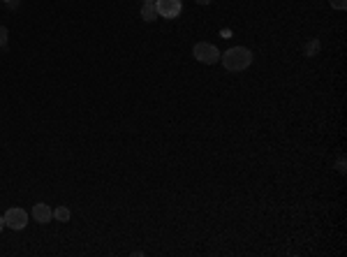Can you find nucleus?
<instances>
[{
	"label": "nucleus",
	"instance_id": "nucleus-1",
	"mask_svg": "<svg viewBox=\"0 0 347 257\" xmlns=\"http://www.w3.org/2000/svg\"><path fill=\"white\" fill-rule=\"evenodd\" d=\"M220 61H222V68L227 72H243L253 63V51L246 47H232L220 56Z\"/></svg>",
	"mask_w": 347,
	"mask_h": 257
},
{
	"label": "nucleus",
	"instance_id": "nucleus-2",
	"mask_svg": "<svg viewBox=\"0 0 347 257\" xmlns=\"http://www.w3.org/2000/svg\"><path fill=\"white\" fill-rule=\"evenodd\" d=\"M192 56L197 58L199 63L204 65H215V63L220 61V49L215 47V44H208V42H197L192 49Z\"/></svg>",
	"mask_w": 347,
	"mask_h": 257
},
{
	"label": "nucleus",
	"instance_id": "nucleus-3",
	"mask_svg": "<svg viewBox=\"0 0 347 257\" xmlns=\"http://www.w3.org/2000/svg\"><path fill=\"white\" fill-rule=\"evenodd\" d=\"M155 9L162 19H176L183 12V0H155Z\"/></svg>",
	"mask_w": 347,
	"mask_h": 257
},
{
	"label": "nucleus",
	"instance_id": "nucleus-4",
	"mask_svg": "<svg viewBox=\"0 0 347 257\" xmlns=\"http://www.w3.org/2000/svg\"><path fill=\"white\" fill-rule=\"evenodd\" d=\"M2 218H5V227H9L14 232L26 230V225H28V213L23 209H9Z\"/></svg>",
	"mask_w": 347,
	"mask_h": 257
},
{
	"label": "nucleus",
	"instance_id": "nucleus-5",
	"mask_svg": "<svg viewBox=\"0 0 347 257\" xmlns=\"http://www.w3.org/2000/svg\"><path fill=\"white\" fill-rule=\"evenodd\" d=\"M30 213H33V218H35V220H37L40 225H47V223H51V220H54V209H51L49 204H42V202H40V204H35Z\"/></svg>",
	"mask_w": 347,
	"mask_h": 257
},
{
	"label": "nucleus",
	"instance_id": "nucleus-6",
	"mask_svg": "<svg viewBox=\"0 0 347 257\" xmlns=\"http://www.w3.org/2000/svg\"><path fill=\"white\" fill-rule=\"evenodd\" d=\"M141 19H144V21H155V19H158L155 2H144V7H141Z\"/></svg>",
	"mask_w": 347,
	"mask_h": 257
},
{
	"label": "nucleus",
	"instance_id": "nucleus-7",
	"mask_svg": "<svg viewBox=\"0 0 347 257\" xmlns=\"http://www.w3.org/2000/svg\"><path fill=\"white\" fill-rule=\"evenodd\" d=\"M320 49H322L320 40H310V42H306V47H303V54H306L308 58H313V56L320 54Z\"/></svg>",
	"mask_w": 347,
	"mask_h": 257
},
{
	"label": "nucleus",
	"instance_id": "nucleus-8",
	"mask_svg": "<svg viewBox=\"0 0 347 257\" xmlns=\"http://www.w3.org/2000/svg\"><path fill=\"white\" fill-rule=\"evenodd\" d=\"M70 216H72V211L67 209V206H56V209H54V218L58 220V223H67Z\"/></svg>",
	"mask_w": 347,
	"mask_h": 257
},
{
	"label": "nucleus",
	"instance_id": "nucleus-9",
	"mask_svg": "<svg viewBox=\"0 0 347 257\" xmlns=\"http://www.w3.org/2000/svg\"><path fill=\"white\" fill-rule=\"evenodd\" d=\"M7 37H9V30L5 26H0V49L7 47Z\"/></svg>",
	"mask_w": 347,
	"mask_h": 257
},
{
	"label": "nucleus",
	"instance_id": "nucleus-10",
	"mask_svg": "<svg viewBox=\"0 0 347 257\" xmlns=\"http://www.w3.org/2000/svg\"><path fill=\"white\" fill-rule=\"evenodd\" d=\"M329 2H331L334 9H345L347 7V0H329Z\"/></svg>",
	"mask_w": 347,
	"mask_h": 257
},
{
	"label": "nucleus",
	"instance_id": "nucleus-11",
	"mask_svg": "<svg viewBox=\"0 0 347 257\" xmlns=\"http://www.w3.org/2000/svg\"><path fill=\"white\" fill-rule=\"evenodd\" d=\"M338 171H341V174L345 171V160H338Z\"/></svg>",
	"mask_w": 347,
	"mask_h": 257
},
{
	"label": "nucleus",
	"instance_id": "nucleus-12",
	"mask_svg": "<svg viewBox=\"0 0 347 257\" xmlns=\"http://www.w3.org/2000/svg\"><path fill=\"white\" fill-rule=\"evenodd\" d=\"M2 230H5V218L0 216V232H2Z\"/></svg>",
	"mask_w": 347,
	"mask_h": 257
},
{
	"label": "nucleus",
	"instance_id": "nucleus-13",
	"mask_svg": "<svg viewBox=\"0 0 347 257\" xmlns=\"http://www.w3.org/2000/svg\"><path fill=\"white\" fill-rule=\"evenodd\" d=\"M197 2H199V5H211L213 0H197Z\"/></svg>",
	"mask_w": 347,
	"mask_h": 257
},
{
	"label": "nucleus",
	"instance_id": "nucleus-14",
	"mask_svg": "<svg viewBox=\"0 0 347 257\" xmlns=\"http://www.w3.org/2000/svg\"><path fill=\"white\" fill-rule=\"evenodd\" d=\"M5 2H7L9 7H16V0H5Z\"/></svg>",
	"mask_w": 347,
	"mask_h": 257
},
{
	"label": "nucleus",
	"instance_id": "nucleus-15",
	"mask_svg": "<svg viewBox=\"0 0 347 257\" xmlns=\"http://www.w3.org/2000/svg\"><path fill=\"white\" fill-rule=\"evenodd\" d=\"M144 2H155V0H144Z\"/></svg>",
	"mask_w": 347,
	"mask_h": 257
}]
</instances>
